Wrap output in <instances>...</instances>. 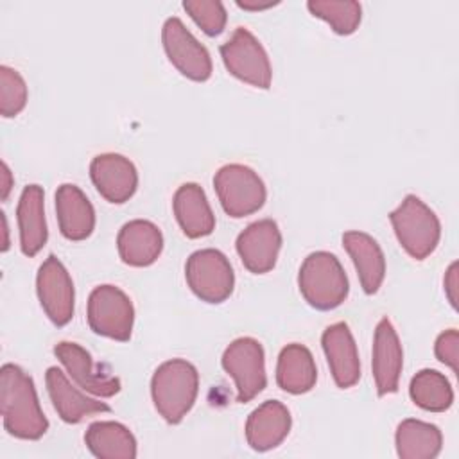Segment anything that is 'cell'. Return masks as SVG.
<instances>
[{
  "mask_svg": "<svg viewBox=\"0 0 459 459\" xmlns=\"http://www.w3.org/2000/svg\"><path fill=\"white\" fill-rule=\"evenodd\" d=\"M0 409L5 430L18 439H39L48 429L34 382L16 364L0 369Z\"/></svg>",
  "mask_w": 459,
  "mask_h": 459,
  "instance_id": "obj_1",
  "label": "cell"
},
{
  "mask_svg": "<svg viewBox=\"0 0 459 459\" xmlns=\"http://www.w3.org/2000/svg\"><path fill=\"white\" fill-rule=\"evenodd\" d=\"M235 247L249 273H269L276 265V258L281 247L280 228L273 219L251 222L244 231L238 233Z\"/></svg>",
  "mask_w": 459,
  "mask_h": 459,
  "instance_id": "obj_14",
  "label": "cell"
},
{
  "mask_svg": "<svg viewBox=\"0 0 459 459\" xmlns=\"http://www.w3.org/2000/svg\"><path fill=\"white\" fill-rule=\"evenodd\" d=\"M342 246L357 269L362 290L366 294H375L385 276V256L382 247L364 231H346L342 235Z\"/></svg>",
  "mask_w": 459,
  "mask_h": 459,
  "instance_id": "obj_22",
  "label": "cell"
},
{
  "mask_svg": "<svg viewBox=\"0 0 459 459\" xmlns=\"http://www.w3.org/2000/svg\"><path fill=\"white\" fill-rule=\"evenodd\" d=\"M54 355L82 391L102 398H111L120 391V378L100 369L81 344L61 341L54 346Z\"/></svg>",
  "mask_w": 459,
  "mask_h": 459,
  "instance_id": "obj_12",
  "label": "cell"
},
{
  "mask_svg": "<svg viewBox=\"0 0 459 459\" xmlns=\"http://www.w3.org/2000/svg\"><path fill=\"white\" fill-rule=\"evenodd\" d=\"M11 188H13V176H11V170H9L7 163L2 161V172H0V197H2V201L7 199Z\"/></svg>",
  "mask_w": 459,
  "mask_h": 459,
  "instance_id": "obj_33",
  "label": "cell"
},
{
  "mask_svg": "<svg viewBox=\"0 0 459 459\" xmlns=\"http://www.w3.org/2000/svg\"><path fill=\"white\" fill-rule=\"evenodd\" d=\"M185 278L192 292L206 303H222L231 296L235 285L230 260L212 247L194 251L186 258Z\"/></svg>",
  "mask_w": 459,
  "mask_h": 459,
  "instance_id": "obj_6",
  "label": "cell"
},
{
  "mask_svg": "<svg viewBox=\"0 0 459 459\" xmlns=\"http://www.w3.org/2000/svg\"><path fill=\"white\" fill-rule=\"evenodd\" d=\"M434 353L439 362L446 364L454 373L459 371V332L455 328L445 330L437 335Z\"/></svg>",
  "mask_w": 459,
  "mask_h": 459,
  "instance_id": "obj_31",
  "label": "cell"
},
{
  "mask_svg": "<svg viewBox=\"0 0 459 459\" xmlns=\"http://www.w3.org/2000/svg\"><path fill=\"white\" fill-rule=\"evenodd\" d=\"M27 104V84L23 77L11 66H0V113L2 117H16Z\"/></svg>",
  "mask_w": 459,
  "mask_h": 459,
  "instance_id": "obj_29",
  "label": "cell"
},
{
  "mask_svg": "<svg viewBox=\"0 0 459 459\" xmlns=\"http://www.w3.org/2000/svg\"><path fill=\"white\" fill-rule=\"evenodd\" d=\"M20 247L25 256H36L47 244V221L43 204V188L39 185H27L20 195L18 208Z\"/></svg>",
  "mask_w": 459,
  "mask_h": 459,
  "instance_id": "obj_23",
  "label": "cell"
},
{
  "mask_svg": "<svg viewBox=\"0 0 459 459\" xmlns=\"http://www.w3.org/2000/svg\"><path fill=\"white\" fill-rule=\"evenodd\" d=\"M2 224H4V244H2V251H7L9 240H7V219H5V213H2Z\"/></svg>",
  "mask_w": 459,
  "mask_h": 459,
  "instance_id": "obj_35",
  "label": "cell"
},
{
  "mask_svg": "<svg viewBox=\"0 0 459 459\" xmlns=\"http://www.w3.org/2000/svg\"><path fill=\"white\" fill-rule=\"evenodd\" d=\"M276 4L278 2H274V0H265V2H262V0H237V5L246 9V11H264V9H269Z\"/></svg>",
  "mask_w": 459,
  "mask_h": 459,
  "instance_id": "obj_34",
  "label": "cell"
},
{
  "mask_svg": "<svg viewBox=\"0 0 459 459\" xmlns=\"http://www.w3.org/2000/svg\"><path fill=\"white\" fill-rule=\"evenodd\" d=\"M308 11L325 20L335 34L348 36L357 30L362 18V7L353 0H310L307 2Z\"/></svg>",
  "mask_w": 459,
  "mask_h": 459,
  "instance_id": "obj_28",
  "label": "cell"
},
{
  "mask_svg": "<svg viewBox=\"0 0 459 459\" xmlns=\"http://www.w3.org/2000/svg\"><path fill=\"white\" fill-rule=\"evenodd\" d=\"M445 294L454 308H457V262L450 264L445 274Z\"/></svg>",
  "mask_w": 459,
  "mask_h": 459,
  "instance_id": "obj_32",
  "label": "cell"
},
{
  "mask_svg": "<svg viewBox=\"0 0 459 459\" xmlns=\"http://www.w3.org/2000/svg\"><path fill=\"white\" fill-rule=\"evenodd\" d=\"M400 246L416 260H425L439 244L441 224L437 215L416 195L409 194L389 213Z\"/></svg>",
  "mask_w": 459,
  "mask_h": 459,
  "instance_id": "obj_4",
  "label": "cell"
},
{
  "mask_svg": "<svg viewBox=\"0 0 459 459\" xmlns=\"http://www.w3.org/2000/svg\"><path fill=\"white\" fill-rule=\"evenodd\" d=\"M199 391V373L185 359L160 364L151 378V396L167 423H179L194 407Z\"/></svg>",
  "mask_w": 459,
  "mask_h": 459,
  "instance_id": "obj_2",
  "label": "cell"
},
{
  "mask_svg": "<svg viewBox=\"0 0 459 459\" xmlns=\"http://www.w3.org/2000/svg\"><path fill=\"white\" fill-rule=\"evenodd\" d=\"M90 178L97 192L113 204L129 201L138 186L134 163L117 152L99 154L90 163Z\"/></svg>",
  "mask_w": 459,
  "mask_h": 459,
  "instance_id": "obj_13",
  "label": "cell"
},
{
  "mask_svg": "<svg viewBox=\"0 0 459 459\" xmlns=\"http://www.w3.org/2000/svg\"><path fill=\"white\" fill-rule=\"evenodd\" d=\"M317 380V368L310 350L299 342L281 348L276 364V384L290 394L308 393Z\"/></svg>",
  "mask_w": 459,
  "mask_h": 459,
  "instance_id": "obj_24",
  "label": "cell"
},
{
  "mask_svg": "<svg viewBox=\"0 0 459 459\" xmlns=\"http://www.w3.org/2000/svg\"><path fill=\"white\" fill-rule=\"evenodd\" d=\"M221 364L235 382L238 403H247L264 391L267 384L265 355L256 339L238 337L231 341L222 353Z\"/></svg>",
  "mask_w": 459,
  "mask_h": 459,
  "instance_id": "obj_7",
  "label": "cell"
},
{
  "mask_svg": "<svg viewBox=\"0 0 459 459\" xmlns=\"http://www.w3.org/2000/svg\"><path fill=\"white\" fill-rule=\"evenodd\" d=\"M396 454L402 459H434L441 452V430L421 420H403L394 434Z\"/></svg>",
  "mask_w": 459,
  "mask_h": 459,
  "instance_id": "obj_26",
  "label": "cell"
},
{
  "mask_svg": "<svg viewBox=\"0 0 459 459\" xmlns=\"http://www.w3.org/2000/svg\"><path fill=\"white\" fill-rule=\"evenodd\" d=\"M88 450L99 459H134L136 439L133 432L118 421H95L84 434Z\"/></svg>",
  "mask_w": 459,
  "mask_h": 459,
  "instance_id": "obj_25",
  "label": "cell"
},
{
  "mask_svg": "<svg viewBox=\"0 0 459 459\" xmlns=\"http://www.w3.org/2000/svg\"><path fill=\"white\" fill-rule=\"evenodd\" d=\"M411 400L430 412H445L454 403V389L448 378L436 369L418 371L409 384Z\"/></svg>",
  "mask_w": 459,
  "mask_h": 459,
  "instance_id": "obj_27",
  "label": "cell"
},
{
  "mask_svg": "<svg viewBox=\"0 0 459 459\" xmlns=\"http://www.w3.org/2000/svg\"><path fill=\"white\" fill-rule=\"evenodd\" d=\"M213 188L222 210L235 219L258 212L267 197L262 178L240 163L221 167L213 176Z\"/></svg>",
  "mask_w": 459,
  "mask_h": 459,
  "instance_id": "obj_5",
  "label": "cell"
},
{
  "mask_svg": "<svg viewBox=\"0 0 459 459\" xmlns=\"http://www.w3.org/2000/svg\"><path fill=\"white\" fill-rule=\"evenodd\" d=\"M221 57L226 70L237 79L262 90L271 86L269 56L249 29L237 27L231 38L221 45Z\"/></svg>",
  "mask_w": 459,
  "mask_h": 459,
  "instance_id": "obj_8",
  "label": "cell"
},
{
  "mask_svg": "<svg viewBox=\"0 0 459 459\" xmlns=\"http://www.w3.org/2000/svg\"><path fill=\"white\" fill-rule=\"evenodd\" d=\"M298 287L305 301L317 310L339 307L350 290L348 276L335 255L328 251L310 253L298 274Z\"/></svg>",
  "mask_w": 459,
  "mask_h": 459,
  "instance_id": "obj_3",
  "label": "cell"
},
{
  "mask_svg": "<svg viewBox=\"0 0 459 459\" xmlns=\"http://www.w3.org/2000/svg\"><path fill=\"white\" fill-rule=\"evenodd\" d=\"M176 221L188 238H201L213 231L215 215L204 190L197 183L181 185L172 199Z\"/></svg>",
  "mask_w": 459,
  "mask_h": 459,
  "instance_id": "obj_21",
  "label": "cell"
},
{
  "mask_svg": "<svg viewBox=\"0 0 459 459\" xmlns=\"http://www.w3.org/2000/svg\"><path fill=\"white\" fill-rule=\"evenodd\" d=\"M56 213L59 231L68 240H84L95 228V210L86 194L72 183L56 190Z\"/></svg>",
  "mask_w": 459,
  "mask_h": 459,
  "instance_id": "obj_19",
  "label": "cell"
},
{
  "mask_svg": "<svg viewBox=\"0 0 459 459\" xmlns=\"http://www.w3.org/2000/svg\"><path fill=\"white\" fill-rule=\"evenodd\" d=\"M183 9L208 36H217L226 27V9L219 0H185Z\"/></svg>",
  "mask_w": 459,
  "mask_h": 459,
  "instance_id": "obj_30",
  "label": "cell"
},
{
  "mask_svg": "<svg viewBox=\"0 0 459 459\" xmlns=\"http://www.w3.org/2000/svg\"><path fill=\"white\" fill-rule=\"evenodd\" d=\"M45 384L56 412L66 423H79L86 416L111 411L104 402L90 398L72 385L68 377L56 366L47 369Z\"/></svg>",
  "mask_w": 459,
  "mask_h": 459,
  "instance_id": "obj_17",
  "label": "cell"
},
{
  "mask_svg": "<svg viewBox=\"0 0 459 459\" xmlns=\"http://www.w3.org/2000/svg\"><path fill=\"white\" fill-rule=\"evenodd\" d=\"M292 425L289 409L278 400H267L258 405L246 421L247 445L256 452L276 448L287 436Z\"/></svg>",
  "mask_w": 459,
  "mask_h": 459,
  "instance_id": "obj_18",
  "label": "cell"
},
{
  "mask_svg": "<svg viewBox=\"0 0 459 459\" xmlns=\"http://www.w3.org/2000/svg\"><path fill=\"white\" fill-rule=\"evenodd\" d=\"M371 368L378 396L398 391L403 368V351L398 333L387 317H382L375 328Z\"/></svg>",
  "mask_w": 459,
  "mask_h": 459,
  "instance_id": "obj_15",
  "label": "cell"
},
{
  "mask_svg": "<svg viewBox=\"0 0 459 459\" xmlns=\"http://www.w3.org/2000/svg\"><path fill=\"white\" fill-rule=\"evenodd\" d=\"M36 290L41 308L56 326H65L74 317V281L56 255H48L39 265Z\"/></svg>",
  "mask_w": 459,
  "mask_h": 459,
  "instance_id": "obj_11",
  "label": "cell"
},
{
  "mask_svg": "<svg viewBox=\"0 0 459 459\" xmlns=\"http://www.w3.org/2000/svg\"><path fill=\"white\" fill-rule=\"evenodd\" d=\"M161 41L169 61L188 79L204 82L212 75V57L204 45L185 27L178 16L165 20Z\"/></svg>",
  "mask_w": 459,
  "mask_h": 459,
  "instance_id": "obj_10",
  "label": "cell"
},
{
  "mask_svg": "<svg viewBox=\"0 0 459 459\" xmlns=\"http://www.w3.org/2000/svg\"><path fill=\"white\" fill-rule=\"evenodd\" d=\"M321 344L337 387L348 389L355 385L360 378V360L348 325L339 321L326 326L321 335Z\"/></svg>",
  "mask_w": 459,
  "mask_h": 459,
  "instance_id": "obj_16",
  "label": "cell"
},
{
  "mask_svg": "<svg viewBox=\"0 0 459 459\" xmlns=\"http://www.w3.org/2000/svg\"><path fill=\"white\" fill-rule=\"evenodd\" d=\"M117 247L124 264L133 267H147L161 255L163 235L154 222L134 219L120 228Z\"/></svg>",
  "mask_w": 459,
  "mask_h": 459,
  "instance_id": "obj_20",
  "label": "cell"
},
{
  "mask_svg": "<svg viewBox=\"0 0 459 459\" xmlns=\"http://www.w3.org/2000/svg\"><path fill=\"white\" fill-rule=\"evenodd\" d=\"M88 325L97 335L129 341L134 308L129 296L115 285H99L88 298Z\"/></svg>",
  "mask_w": 459,
  "mask_h": 459,
  "instance_id": "obj_9",
  "label": "cell"
}]
</instances>
